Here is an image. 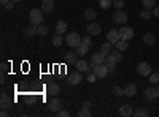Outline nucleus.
<instances>
[{
  "label": "nucleus",
  "instance_id": "obj_1",
  "mask_svg": "<svg viewBox=\"0 0 159 117\" xmlns=\"http://www.w3.org/2000/svg\"><path fill=\"white\" fill-rule=\"evenodd\" d=\"M29 21L34 25H40L43 22V10L42 8H32L29 13Z\"/></svg>",
  "mask_w": 159,
  "mask_h": 117
},
{
  "label": "nucleus",
  "instance_id": "obj_2",
  "mask_svg": "<svg viewBox=\"0 0 159 117\" xmlns=\"http://www.w3.org/2000/svg\"><path fill=\"white\" fill-rule=\"evenodd\" d=\"M91 70H92V73H94L97 77H105V76L110 73V67H108L107 63H100V65L91 63Z\"/></svg>",
  "mask_w": 159,
  "mask_h": 117
},
{
  "label": "nucleus",
  "instance_id": "obj_3",
  "mask_svg": "<svg viewBox=\"0 0 159 117\" xmlns=\"http://www.w3.org/2000/svg\"><path fill=\"white\" fill-rule=\"evenodd\" d=\"M81 40L83 38L80 36L76 32H70V33L65 35V43H67L69 46H72V48H76L80 43H81Z\"/></svg>",
  "mask_w": 159,
  "mask_h": 117
},
{
  "label": "nucleus",
  "instance_id": "obj_4",
  "mask_svg": "<svg viewBox=\"0 0 159 117\" xmlns=\"http://www.w3.org/2000/svg\"><path fill=\"white\" fill-rule=\"evenodd\" d=\"M81 81H83V74H81V71H78V70L67 76V84L69 86H78Z\"/></svg>",
  "mask_w": 159,
  "mask_h": 117
},
{
  "label": "nucleus",
  "instance_id": "obj_5",
  "mask_svg": "<svg viewBox=\"0 0 159 117\" xmlns=\"http://www.w3.org/2000/svg\"><path fill=\"white\" fill-rule=\"evenodd\" d=\"M119 36H121V40L130 41L134 38V29L129 27V25H124L123 29H119Z\"/></svg>",
  "mask_w": 159,
  "mask_h": 117
},
{
  "label": "nucleus",
  "instance_id": "obj_6",
  "mask_svg": "<svg viewBox=\"0 0 159 117\" xmlns=\"http://www.w3.org/2000/svg\"><path fill=\"white\" fill-rule=\"evenodd\" d=\"M75 68H76L78 71H81V73H89V71H92V70H91V63H89L88 60H84V59L76 60Z\"/></svg>",
  "mask_w": 159,
  "mask_h": 117
},
{
  "label": "nucleus",
  "instance_id": "obj_7",
  "mask_svg": "<svg viewBox=\"0 0 159 117\" xmlns=\"http://www.w3.org/2000/svg\"><path fill=\"white\" fill-rule=\"evenodd\" d=\"M113 21H115L116 24H126V21H127V13L123 11V10H116L115 15H113Z\"/></svg>",
  "mask_w": 159,
  "mask_h": 117
},
{
  "label": "nucleus",
  "instance_id": "obj_8",
  "mask_svg": "<svg viewBox=\"0 0 159 117\" xmlns=\"http://www.w3.org/2000/svg\"><path fill=\"white\" fill-rule=\"evenodd\" d=\"M137 71L140 76H150L151 74V65L148 62H142V63H139Z\"/></svg>",
  "mask_w": 159,
  "mask_h": 117
},
{
  "label": "nucleus",
  "instance_id": "obj_9",
  "mask_svg": "<svg viewBox=\"0 0 159 117\" xmlns=\"http://www.w3.org/2000/svg\"><path fill=\"white\" fill-rule=\"evenodd\" d=\"M89 48H91V43H88V41L81 40V43H80L75 49H76V54L83 57V56H86V54L89 52Z\"/></svg>",
  "mask_w": 159,
  "mask_h": 117
},
{
  "label": "nucleus",
  "instance_id": "obj_10",
  "mask_svg": "<svg viewBox=\"0 0 159 117\" xmlns=\"http://www.w3.org/2000/svg\"><path fill=\"white\" fill-rule=\"evenodd\" d=\"M156 98H159V90L156 87H148L147 90H145V100L154 101Z\"/></svg>",
  "mask_w": 159,
  "mask_h": 117
},
{
  "label": "nucleus",
  "instance_id": "obj_11",
  "mask_svg": "<svg viewBox=\"0 0 159 117\" xmlns=\"http://www.w3.org/2000/svg\"><path fill=\"white\" fill-rule=\"evenodd\" d=\"M107 40H108L111 44H116L119 40H121V36H119V30H116V29L108 30V33H107Z\"/></svg>",
  "mask_w": 159,
  "mask_h": 117
},
{
  "label": "nucleus",
  "instance_id": "obj_12",
  "mask_svg": "<svg viewBox=\"0 0 159 117\" xmlns=\"http://www.w3.org/2000/svg\"><path fill=\"white\" fill-rule=\"evenodd\" d=\"M46 90H48V94H49V95L56 97V95L61 92V87H59V84H57V82L51 81V82H48V86H46Z\"/></svg>",
  "mask_w": 159,
  "mask_h": 117
},
{
  "label": "nucleus",
  "instance_id": "obj_13",
  "mask_svg": "<svg viewBox=\"0 0 159 117\" xmlns=\"http://www.w3.org/2000/svg\"><path fill=\"white\" fill-rule=\"evenodd\" d=\"M86 32H88L89 35H99V33H100V24H97V22L92 21L88 27H86Z\"/></svg>",
  "mask_w": 159,
  "mask_h": 117
},
{
  "label": "nucleus",
  "instance_id": "obj_14",
  "mask_svg": "<svg viewBox=\"0 0 159 117\" xmlns=\"http://www.w3.org/2000/svg\"><path fill=\"white\" fill-rule=\"evenodd\" d=\"M89 63H94V65L105 63V56L100 52V51H99V52H94V54L91 56V62H89Z\"/></svg>",
  "mask_w": 159,
  "mask_h": 117
},
{
  "label": "nucleus",
  "instance_id": "obj_15",
  "mask_svg": "<svg viewBox=\"0 0 159 117\" xmlns=\"http://www.w3.org/2000/svg\"><path fill=\"white\" fill-rule=\"evenodd\" d=\"M0 105H2V109H8V108H10L11 100H10V95H8L7 92L0 94Z\"/></svg>",
  "mask_w": 159,
  "mask_h": 117
},
{
  "label": "nucleus",
  "instance_id": "obj_16",
  "mask_svg": "<svg viewBox=\"0 0 159 117\" xmlns=\"http://www.w3.org/2000/svg\"><path fill=\"white\" fill-rule=\"evenodd\" d=\"M64 41H65V38L62 36V33H54L52 35V38H51V43H52V46H56V48H59V46H62L64 44Z\"/></svg>",
  "mask_w": 159,
  "mask_h": 117
},
{
  "label": "nucleus",
  "instance_id": "obj_17",
  "mask_svg": "<svg viewBox=\"0 0 159 117\" xmlns=\"http://www.w3.org/2000/svg\"><path fill=\"white\" fill-rule=\"evenodd\" d=\"M22 32H24L25 36H35V35H38V25L30 24V25H27V27H25Z\"/></svg>",
  "mask_w": 159,
  "mask_h": 117
},
{
  "label": "nucleus",
  "instance_id": "obj_18",
  "mask_svg": "<svg viewBox=\"0 0 159 117\" xmlns=\"http://www.w3.org/2000/svg\"><path fill=\"white\" fill-rule=\"evenodd\" d=\"M119 114H121L123 117H130V115H134V109H132L130 105H121V108H119Z\"/></svg>",
  "mask_w": 159,
  "mask_h": 117
},
{
  "label": "nucleus",
  "instance_id": "obj_19",
  "mask_svg": "<svg viewBox=\"0 0 159 117\" xmlns=\"http://www.w3.org/2000/svg\"><path fill=\"white\" fill-rule=\"evenodd\" d=\"M40 8L43 10V13H51L52 10H54V0H43Z\"/></svg>",
  "mask_w": 159,
  "mask_h": 117
},
{
  "label": "nucleus",
  "instance_id": "obj_20",
  "mask_svg": "<svg viewBox=\"0 0 159 117\" xmlns=\"http://www.w3.org/2000/svg\"><path fill=\"white\" fill-rule=\"evenodd\" d=\"M48 106H49V111H51V112H57V111L61 109V106H62V105H61V100L54 97V98H52V100L49 101V105H48Z\"/></svg>",
  "mask_w": 159,
  "mask_h": 117
},
{
  "label": "nucleus",
  "instance_id": "obj_21",
  "mask_svg": "<svg viewBox=\"0 0 159 117\" xmlns=\"http://www.w3.org/2000/svg\"><path fill=\"white\" fill-rule=\"evenodd\" d=\"M76 52H72V51H69V52H65V56H64V62L65 63H76Z\"/></svg>",
  "mask_w": 159,
  "mask_h": 117
},
{
  "label": "nucleus",
  "instance_id": "obj_22",
  "mask_svg": "<svg viewBox=\"0 0 159 117\" xmlns=\"http://www.w3.org/2000/svg\"><path fill=\"white\" fill-rule=\"evenodd\" d=\"M143 43L148 46H154L156 44V36L153 33H145L143 35Z\"/></svg>",
  "mask_w": 159,
  "mask_h": 117
},
{
  "label": "nucleus",
  "instance_id": "obj_23",
  "mask_svg": "<svg viewBox=\"0 0 159 117\" xmlns=\"http://www.w3.org/2000/svg\"><path fill=\"white\" fill-rule=\"evenodd\" d=\"M99 51H100V52H102L105 57H107V56H110V54H111V43L108 41V43H103V44H100Z\"/></svg>",
  "mask_w": 159,
  "mask_h": 117
},
{
  "label": "nucleus",
  "instance_id": "obj_24",
  "mask_svg": "<svg viewBox=\"0 0 159 117\" xmlns=\"http://www.w3.org/2000/svg\"><path fill=\"white\" fill-rule=\"evenodd\" d=\"M137 94V86L135 84H129L126 89H124V95L126 97H134Z\"/></svg>",
  "mask_w": 159,
  "mask_h": 117
},
{
  "label": "nucleus",
  "instance_id": "obj_25",
  "mask_svg": "<svg viewBox=\"0 0 159 117\" xmlns=\"http://www.w3.org/2000/svg\"><path fill=\"white\" fill-rule=\"evenodd\" d=\"M56 32L64 35L65 32H67V22H65V21H59V22L56 24Z\"/></svg>",
  "mask_w": 159,
  "mask_h": 117
},
{
  "label": "nucleus",
  "instance_id": "obj_26",
  "mask_svg": "<svg viewBox=\"0 0 159 117\" xmlns=\"http://www.w3.org/2000/svg\"><path fill=\"white\" fill-rule=\"evenodd\" d=\"M84 18H86V21H94L96 18H97V13L94 11V10H86L84 11Z\"/></svg>",
  "mask_w": 159,
  "mask_h": 117
},
{
  "label": "nucleus",
  "instance_id": "obj_27",
  "mask_svg": "<svg viewBox=\"0 0 159 117\" xmlns=\"http://www.w3.org/2000/svg\"><path fill=\"white\" fill-rule=\"evenodd\" d=\"M154 15H153V11L151 10H147V8H143L142 11H140V18L142 19H151Z\"/></svg>",
  "mask_w": 159,
  "mask_h": 117
},
{
  "label": "nucleus",
  "instance_id": "obj_28",
  "mask_svg": "<svg viewBox=\"0 0 159 117\" xmlns=\"http://www.w3.org/2000/svg\"><path fill=\"white\" fill-rule=\"evenodd\" d=\"M142 5L147 10H153L156 6V0H142Z\"/></svg>",
  "mask_w": 159,
  "mask_h": 117
},
{
  "label": "nucleus",
  "instance_id": "obj_29",
  "mask_svg": "<svg viewBox=\"0 0 159 117\" xmlns=\"http://www.w3.org/2000/svg\"><path fill=\"white\" fill-rule=\"evenodd\" d=\"M115 46H116V49H119V51L123 52V51H126V49L129 48V43H127L126 40H119V41H118Z\"/></svg>",
  "mask_w": 159,
  "mask_h": 117
},
{
  "label": "nucleus",
  "instance_id": "obj_30",
  "mask_svg": "<svg viewBox=\"0 0 159 117\" xmlns=\"http://www.w3.org/2000/svg\"><path fill=\"white\" fill-rule=\"evenodd\" d=\"M78 117H91V111H89V108L83 105V108L78 111Z\"/></svg>",
  "mask_w": 159,
  "mask_h": 117
},
{
  "label": "nucleus",
  "instance_id": "obj_31",
  "mask_svg": "<svg viewBox=\"0 0 159 117\" xmlns=\"http://www.w3.org/2000/svg\"><path fill=\"white\" fill-rule=\"evenodd\" d=\"M148 114H150V112H148L147 109H143V108H137V109L134 111V115H135V117H148Z\"/></svg>",
  "mask_w": 159,
  "mask_h": 117
},
{
  "label": "nucleus",
  "instance_id": "obj_32",
  "mask_svg": "<svg viewBox=\"0 0 159 117\" xmlns=\"http://www.w3.org/2000/svg\"><path fill=\"white\" fill-rule=\"evenodd\" d=\"M99 5H100L102 10H108L110 6H113V0H100Z\"/></svg>",
  "mask_w": 159,
  "mask_h": 117
},
{
  "label": "nucleus",
  "instance_id": "obj_33",
  "mask_svg": "<svg viewBox=\"0 0 159 117\" xmlns=\"http://www.w3.org/2000/svg\"><path fill=\"white\" fill-rule=\"evenodd\" d=\"M111 92H113V94H115L116 97H121V95H124V89H121L119 86H113Z\"/></svg>",
  "mask_w": 159,
  "mask_h": 117
},
{
  "label": "nucleus",
  "instance_id": "obj_34",
  "mask_svg": "<svg viewBox=\"0 0 159 117\" xmlns=\"http://www.w3.org/2000/svg\"><path fill=\"white\" fill-rule=\"evenodd\" d=\"M111 56L115 57V60H116V62H121V60H123V56H121V51H119V49L111 51Z\"/></svg>",
  "mask_w": 159,
  "mask_h": 117
},
{
  "label": "nucleus",
  "instance_id": "obj_35",
  "mask_svg": "<svg viewBox=\"0 0 159 117\" xmlns=\"http://www.w3.org/2000/svg\"><path fill=\"white\" fill-rule=\"evenodd\" d=\"M105 63H107L108 67H115V63H118V62H116V60H115V57L110 54V56H107V57H105Z\"/></svg>",
  "mask_w": 159,
  "mask_h": 117
},
{
  "label": "nucleus",
  "instance_id": "obj_36",
  "mask_svg": "<svg viewBox=\"0 0 159 117\" xmlns=\"http://www.w3.org/2000/svg\"><path fill=\"white\" fill-rule=\"evenodd\" d=\"M48 33V27H46V25H43V24H40L38 25V35L40 36H45Z\"/></svg>",
  "mask_w": 159,
  "mask_h": 117
},
{
  "label": "nucleus",
  "instance_id": "obj_37",
  "mask_svg": "<svg viewBox=\"0 0 159 117\" xmlns=\"http://www.w3.org/2000/svg\"><path fill=\"white\" fill-rule=\"evenodd\" d=\"M150 82L151 84H159V73H151L150 74Z\"/></svg>",
  "mask_w": 159,
  "mask_h": 117
},
{
  "label": "nucleus",
  "instance_id": "obj_38",
  "mask_svg": "<svg viewBox=\"0 0 159 117\" xmlns=\"http://www.w3.org/2000/svg\"><path fill=\"white\" fill-rule=\"evenodd\" d=\"M113 6H115L116 10H123V6H124V0H113Z\"/></svg>",
  "mask_w": 159,
  "mask_h": 117
},
{
  "label": "nucleus",
  "instance_id": "obj_39",
  "mask_svg": "<svg viewBox=\"0 0 159 117\" xmlns=\"http://www.w3.org/2000/svg\"><path fill=\"white\" fill-rule=\"evenodd\" d=\"M57 115H59V117H69V111H65V109H59V111H57Z\"/></svg>",
  "mask_w": 159,
  "mask_h": 117
},
{
  "label": "nucleus",
  "instance_id": "obj_40",
  "mask_svg": "<svg viewBox=\"0 0 159 117\" xmlns=\"http://www.w3.org/2000/svg\"><path fill=\"white\" fill-rule=\"evenodd\" d=\"M96 79H97V76H96L94 73H92V74H89V76H88V81H89V82H96Z\"/></svg>",
  "mask_w": 159,
  "mask_h": 117
},
{
  "label": "nucleus",
  "instance_id": "obj_41",
  "mask_svg": "<svg viewBox=\"0 0 159 117\" xmlns=\"http://www.w3.org/2000/svg\"><path fill=\"white\" fill-rule=\"evenodd\" d=\"M153 15H154L156 18H159V6H157V5L153 8Z\"/></svg>",
  "mask_w": 159,
  "mask_h": 117
},
{
  "label": "nucleus",
  "instance_id": "obj_42",
  "mask_svg": "<svg viewBox=\"0 0 159 117\" xmlns=\"http://www.w3.org/2000/svg\"><path fill=\"white\" fill-rule=\"evenodd\" d=\"M13 3H15V2H11V0H10V2H8V3H7V5H5V8H7V10H10V11H11V10H13V6H15V5H13Z\"/></svg>",
  "mask_w": 159,
  "mask_h": 117
},
{
  "label": "nucleus",
  "instance_id": "obj_43",
  "mask_svg": "<svg viewBox=\"0 0 159 117\" xmlns=\"http://www.w3.org/2000/svg\"><path fill=\"white\" fill-rule=\"evenodd\" d=\"M0 115H2V117H7V115H8L7 109H2V112H0Z\"/></svg>",
  "mask_w": 159,
  "mask_h": 117
},
{
  "label": "nucleus",
  "instance_id": "obj_44",
  "mask_svg": "<svg viewBox=\"0 0 159 117\" xmlns=\"http://www.w3.org/2000/svg\"><path fill=\"white\" fill-rule=\"evenodd\" d=\"M7 71V63H2V73Z\"/></svg>",
  "mask_w": 159,
  "mask_h": 117
},
{
  "label": "nucleus",
  "instance_id": "obj_45",
  "mask_svg": "<svg viewBox=\"0 0 159 117\" xmlns=\"http://www.w3.org/2000/svg\"><path fill=\"white\" fill-rule=\"evenodd\" d=\"M10 2V0H0V3H2V5H7Z\"/></svg>",
  "mask_w": 159,
  "mask_h": 117
},
{
  "label": "nucleus",
  "instance_id": "obj_46",
  "mask_svg": "<svg viewBox=\"0 0 159 117\" xmlns=\"http://www.w3.org/2000/svg\"><path fill=\"white\" fill-rule=\"evenodd\" d=\"M11 2H15V3H18V2H22V0H11Z\"/></svg>",
  "mask_w": 159,
  "mask_h": 117
},
{
  "label": "nucleus",
  "instance_id": "obj_47",
  "mask_svg": "<svg viewBox=\"0 0 159 117\" xmlns=\"http://www.w3.org/2000/svg\"><path fill=\"white\" fill-rule=\"evenodd\" d=\"M157 90H159V87H157Z\"/></svg>",
  "mask_w": 159,
  "mask_h": 117
}]
</instances>
